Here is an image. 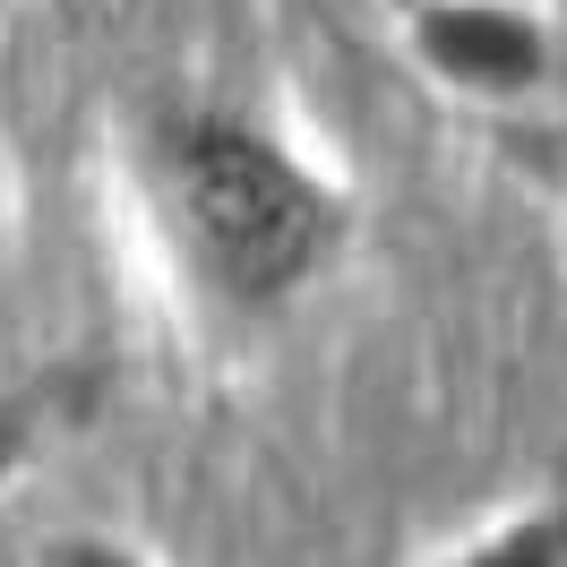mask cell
Segmentation results:
<instances>
[{"mask_svg":"<svg viewBox=\"0 0 567 567\" xmlns=\"http://www.w3.org/2000/svg\"><path fill=\"white\" fill-rule=\"evenodd\" d=\"M130 173L173 284L215 319H284L353 249V189L267 112L155 104Z\"/></svg>","mask_w":567,"mask_h":567,"instance_id":"obj_1","label":"cell"},{"mask_svg":"<svg viewBox=\"0 0 567 567\" xmlns=\"http://www.w3.org/2000/svg\"><path fill=\"white\" fill-rule=\"evenodd\" d=\"M404 61L473 112H525L559 78V35L533 0H404Z\"/></svg>","mask_w":567,"mask_h":567,"instance_id":"obj_2","label":"cell"},{"mask_svg":"<svg viewBox=\"0 0 567 567\" xmlns=\"http://www.w3.org/2000/svg\"><path fill=\"white\" fill-rule=\"evenodd\" d=\"M430 567H567V498H533L516 516L464 533L456 550H439Z\"/></svg>","mask_w":567,"mask_h":567,"instance_id":"obj_3","label":"cell"},{"mask_svg":"<svg viewBox=\"0 0 567 567\" xmlns=\"http://www.w3.org/2000/svg\"><path fill=\"white\" fill-rule=\"evenodd\" d=\"M507 164L542 189V198H559L567 207V121H507Z\"/></svg>","mask_w":567,"mask_h":567,"instance_id":"obj_4","label":"cell"},{"mask_svg":"<svg viewBox=\"0 0 567 567\" xmlns=\"http://www.w3.org/2000/svg\"><path fill=\"white\" fill-rule=\"evenodd\" d=\"M27 567H155V559H146L138 542L104 533V525H70V533H43Z\"/></svg>","mask_w":567,"mask_h":567,"instance_id":"obj_5","label":"cell"},{"mask_svg":"<svg viewBox=\"0 0 567 567\" xmlns=\"http://www.w3.org/2000/svg\"><path fill=\"white\" fill-rule=\"evenodd\" d=\"M43 422H52V404H43V395H0V491H9V482H18V473H27V464H35V447H43Z\"/></svg>","mask_w":567,"mask_h":567,"instance_id":"obj_6","label":"cell"},{"mask_svg":"<svg viewBox=\"0 0 567 567\" xmlns=\"http://www.w3.org/2000/svg\"><path fill=\"white\" fill-rule=\"evenodd\" d=\"M0 224H9V189H0Z\"/></svg>","mask_w":567,"mask_h":567,"instance_id":"obj_7","label":"cell"},{"mask_svg":"<svg viewBox=\"0 0 567 567\" xmlns=\"http://www.w3.org/2000/svg\"><path fill=\"white\" fill-rule=\"evenodd\" d=\"M0 9H9V0H0Z\"/></svg>","mask_w":567,"mask_h":567,"instance_id":"obj_8","label":"cell"}]
</instances>
